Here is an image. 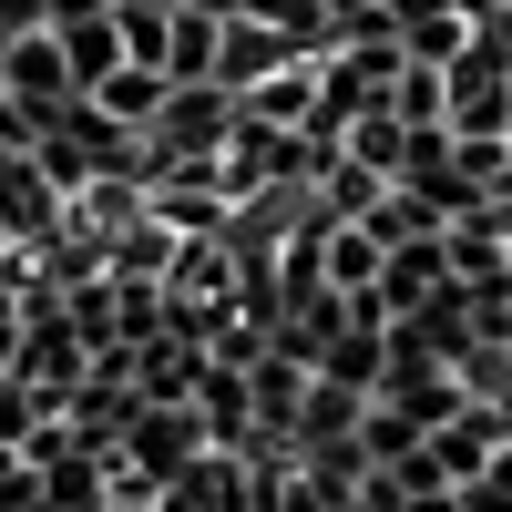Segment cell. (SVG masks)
<instances>
[{"mask_svg": "<svg viewBox=\"0 0 512 512\" xmlns=\"http://www.w3.org/2000/svg\"><path fill=\"white\" fill-rule=\"evenodd\" d=\"M0 93H11V103H31V113H41V134H52V113L72 103V62H62V41H52V31L0 41Z\"/></svg>", "mask_w": 512, "mask_h": 512, "instance_id": "1", "label": "cell"}, {"mask_svg": "<svg viewBox=\"0 0 512 512\" xmlns=\"http://www.w3.org/2000/svg\"><path fill=\"white\" fill-rule=\"evenodd\" d=\"M287 62H318L308 52V41H287L277 21H226V41H216V82H226V93H256V82H267V72H287Z\"/></svg>", "mask_w": 512, "mask_h": 512, "instance_id": "2", "label": "cell"}, {"mask_svg": "<svg viewBox=\"0 0 512 512\" xmlns=\"http://www.w3.org/2000/svg\"><path fill=\"white\" fill-rule=\"evenodd\" d=\"M502 441H512V420H502L492 400H461V410H451L420 451L441 461V482H472V472H492V451H502Z\"/></svg>", "mask_w": 512, "mask_h": 512, "instance_id": "3", "label": "cell"}, {"mask_svg": "<svg viewBox=\"0 0 512 512\" xmlns=\"http://www.w3.org/2000/svg\"><path fill=\"white\" fill-rule=\"evenodd\" d=\"M379 267H390V246H379L359 216H318V277H328V297H369Z\"/></svg>", "mask_w": 512, "mask_h": 512, "instance_id": "4", "label": "cell"}, {"mask_svg": "<svg viewBox=\"0 0 512 512\" xmlns=\"http://www.w3.org/2000/svg\"><path fill=\"white\" fill-rule=\"evenodd\" d=\"M164 93H175V82H164L154 62H113V72H103V82H93V93H82V103H93V113H113L123 134H154Z\"/></svg>", "mask_w": 512, "mask_h": 512, "instance_id": "5", "label": "cell"}, {"mask_svg": "<svg viewBox=\"0 0 512 512\" xmlns=\"http://www.w3.org/2000/svg\"><path fill=\"white\" fill-rule=\"evenodd\" d=\"M216 41H226V21L175 11L164 21V82H216Z\"/></svg>", "mask_w": 512, "mask_h": 512, "instance_id": "6", "label": "cell"}, {"mask_svg": "<svg viewBox=\"0 0 512 512\" xmlns=\"http://www.w3.org/2000/svg\"><path fill=\"white\" fill-rule=\"evenodd\" d=\"M52 41H62V62H72V93H93V82L123 62V31H113V11H103V21H62Z\"/></svg>", "mask_w": 512, "mask_h": 512, "instance_id": "7", "label": "cell"}, {"mask_svg": "<svg viewBox=\"0 0 512 512\" xmlns=\"http://www.w3.org/2000/svg\"><path fill=\"white\" fill-rule=\"evenodd\" d=\"M103 11H113V0H52V31L62 21H103Z\"/></svg>", "mask_w": 512, "mask_h": 512, "instance_id": "8", "label": "cell"}, {"mask_svg": "<svg viewBox=\"0 0 512 512\" xmlns=\"http://www.w3.org/2000/svg\"><path fill=\"white\" fill-rule=\"evenodd\" d=\"M154 11H185V0H154Z\"/></svg>", "mask_w": 512, "mask_h": 512, "instance_id": "9", "label": "cell"}]
</instances>
